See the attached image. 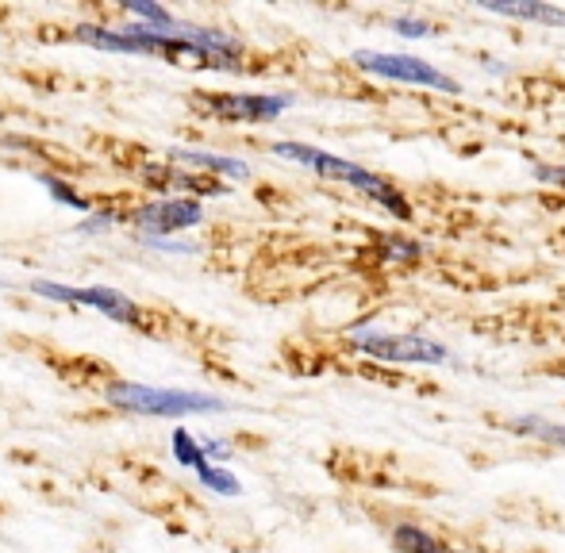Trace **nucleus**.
Returning a JSON list of instances; mask_svg holds the SVG:
<instances>
[{
	"label": "nucleus",
	"instance_id": "nucleus-1",
	"mask_svg": "<svg viewBox=\"0 0 565 553\" xmlns=\"http://www.w3.org/2000/svg\"><path fill=\"white\" fill-rule=\"evenodd\" d=\"M274 154L308 165V170H316L320 177H331V181H342V185L358 188V193H365L373 204L393 212L396 219H412V204L401 196V188L388 185V181L377 177V173L362 170V165L347 162V158H335V154H328V150H316V147H308V142H274Z\"/></svg>",
	"mask_w": 565,
	"mask_h": 553
},
{
	"label": "nucleus",
	"instance_id": "nucleus-2",
	"mask_svg": "<svg viewBox=\"0 0 565 553\" xmlns=\"http://www.w3.org/2000/svg\"><path fill=\"white\" fill-rule=\"evenodd\" d=\"M105 404L116 412L131 415H158V419H181V415H216L227 412V400L209 397V392H189V389H150V384L113 381L105 389Z\"/></svg>",
	"mask_w": 565,
	"mask_h": 553
},
{
	"label": "nucleus",
	"instance_id": "nucleus-3",
	"mask_svg": "<svg viewBox=\"0 0 565 553\" xmlns=\"http://www.w3.org/2000/svg\"><path fill=\"white\" fill-rule=\"evenodd\" d=\"M354 66L365 74H377L385 82H404V85H419V89H439V93H461V82H454L450 74H443L439 66L424 58H412V54H381V51H358Z\"/></svg>",
	"mask_w": 565,
	"mask_h": 553
},
{
	"label": "nucleus",
	"instance_id": "nucleus-4",
	"mask_svg": "<svg viewBox=\"0 0 565 553\" xmlns=\"http://www.w3.org/2000/svg\"><path fill=\"white\" fill-rule=\"evenodd\" d=\"M354 350L370 354L377 361H408V366H443L450 358V350L443 343L427 335H377V330H358L354 338Z\"/></svg>",
	"mask_w": 565,
	"mask_h": 553
},
{
	"label": "nucleus",
	"instance_id": "nucleus-5",
	"mask_svg": "<svg viewBox=\"0 0 565 553\" xmlns=\"http://www.w3.org/2000/svg\"><path fill=\"white\" fill-rule=\"evenodd\" d=\"M28 292L43 300H54V304H82L93 307V312L108 315L116 323H139V304L131 296L116 289H105V284H89V289H77V284H58V281H31Z\"/></svg>",
	"mask_w": 565,
	"mask_h": 553
},
{
	"label": "nucleus",
	"instance_id": "nucleus-6",
	"mask_svg": "<svg viewBox=\"0 0 565 553\" xmlns=\"http://www.w3.org/2000/svg\"><path fill=\"white\" fill-rule=\"evenodd\" d=\"M204 219V208L196 196H162L142 208H135L131 224L142 239H173V235L189 231Z\"/></svg>",
	"mask_w": 565,
	"mask_h": 553
},
{
	"label": "nucleus",
	"instance_id": "nucleus-7",
	"mask_svg": "<svg viewBox=\"0 0 565 553\" xmlns=\"http://www.w3.org/2000/svg\"><path fill=\"white\" fill-rule=\"evenodd\" d=\"M209 108L220 120L231 123H269L281 112H289L292 97H281V93H224V97H209Z\"/></svg>",
	"mask_w": 565,
	"mask_h": 553
},
{
	"label": "nucleus",
	"instance_id": "nucleus-8",
	"mask_svg": "<svg viewBox=\"0 0 565 553\" xmlns=\"http://www.w3.org/2000/svg\"><path fill=\"white\" fill-rule=\"evenodd\" d=\"M170 158L178 165H189V170H204V173H220V177H235V181L250 177V165H246L243 158H231V154H212V150L178 147V150H170Z\"/></svg>",
	"mask_w": 565,
	"mask_h": 553
},
{
	"label": "nucleus",
	"instance_id": "nucleus-9",
	"mask_svg": "<svg viewBox=\"0 0 565 553\" xmlns=\"http://www.w3.org/2000/svg\"><path fill=\"white\" fill-rule=\"evenodd\" d=\"M484 12L508 15V20H531V23H546V28H565V8L546 4V0H484Z\"/></svg>",
	"mask_w": 565,
	"mask_h": 553
},
{
	"label": "nucleus",
	"instance_id": "nucleus-10",
	"mask_svg": "<svg viewBox=\"0 0 565 553\" xmlns=\"http://www.w3.org/2000/svg\"><path fill=\"white\" fill-rule=\"evenodd\" d=\"M74 39H82V43L97 46V51H105V54H139V46H135L124 31L100 28V23H82V28H74Z\"/></svg>",
	"mask_w": 565,
	"mask_h": 553
},
{
	"label": "nucleus",
	"instance_id": "nucleus-11",
	"mask_svg": "<svg viewBox=\"0 0 565 553\" xmlns=\"http://www.w3.org/2000/svg\"><path fill=\"white\" fill-rule=\"evenodd\" d=\"M393 546L396 553H447V546H443L435 534H427L424 527H416V523H396Z\"/></svg>",
	"mask_w": 565,
	"mask_h": 553
},
{
	"label": "nucleus",
	"instance_id": "nucleus-12",
	"mask_svg": "<svg viewBox=\"0 0 565 553\" xmlns=\"http://www.w3.org/2000/svg\"><path fill=\"white\" fill-rule=\"evenodd\" d=\"M196 480H201L209 492H220V496H238V492H243V480H238L227 465H201V469H196Z\"/></svg>",
	"mask_w": 565,
	"mask_h": 553
},
{
	"label": "nucleus",
	"instance_id": "nucleus-13",
	"mask_svg": "<svg viewBox=\"0 0 565 553\" xmlns=\"http://www.w3.org/2000/svg\"><path fill=\"white\" fill-rule=\"evenodd\" d=\"M512 431L531 434V438H543V442H554V446H565V426L551 423V419H539V415H515V419H512Z\"/></svg>",
	"mask_w": 565,
	"mask_h": 553
},
{
	"label": "nucleus",
	"instance_id": "nucleus-14",
	"mask_svg": "<svg viewBox=\"0 0 565 553\" xmlns=\"http://www.w3.org/2000/svg\"><path fill=\"white\" fill-rule=\"evenodd\" d=\"M170 449H173V457H178V465H185V469H193V473L201 469V465H209V462H204L201 442H196L189 431H181V426L170 434Z\"/></svg>",
	"mask_w": 565,
	"mask_h": 553
},
{
	"label": "nucleus",
	"instance_id": "nucleus-15",
	"mask_svg": "<svg viewBox=\"0 0 565 553\" xmlns=\"http://www.w3.org/2000/svg\"><path fill=\"white\" fill-rule=\"evenodd\" d=\"M43 185H46V193H51L58 204H66V208H74V212H89V200H85V196L77 193L74 185H66L62 177H43Z\"/></svg>",
	"mask_w": 565,
	"mask_h": 553
},
{
	"label": "nucleus",
	"instance_id": "nucleus-16",
	"mask_svg": "<svg viewBox=\"0 0 565 553\" xmlns=\"http://www.w3.org/2000/svg\"><path fill=\"white\" fill-rule=\"evenodd\" d=\"M116 224H124V216L113 212V208H100V212H93L89 219H82V224H77V235H105L108 227H116Z\"/></svg>",
	"mask_w": 565,
	"mask_h": 553
},
{
	"label": "nucleus",
	"instance_id": "nucleus-17",
	"mask_svg": "<svg viewBox=\"0 0 565 553\" xmlns=\"http://www.w3.org/2000/svg\"><path fill=\"white\" fill-rule=\"evenodd\" d=\"M393 28H396V35H404V39H427V35H435L431 23L419 20V15H396Z\"/></svg>",
	"mask_w": 565,
	"mask_h": 553
},
{
	"label": "nucleus",
	"instance_id": "nucleus-18",
	"mask_svg": "<svg viewBox=\"0 0 565 553\" xmlns=\"http://www.w3.org/2000/svg\"><path fill=\"white\" fill-rule=\"evenodd\" d=\"M150 250H162V254H196V242L185 239H147Z\"/></svg>",
	"mask_w": 565,
	"mask_h": 553
},
{
	"label": "nucleus",
	"instance_id": "nucleus-19",
	"mask_svg": "<svg viewBox=\"0 0 565 553\" xmlns=\"http://www.w3.org/2000/svg\"><path fill=\"white\" fill-rule=\"evenodd\" d=\"M201 449H204V462H209V465H212V457H216V462H231V446H227V442H220V438H204Z\"/></svg>",
	"mask_w": 565,
	"mask_h": 553
},
{
	"label": "nucleus",
	"instance_id": "nucleus-20",
	"mask_svg": "<svg viewBox=\"0 0 565 553\" xmlns=\"http://www.w3.org/2000/svg\"><path fill=\"white\" fill-rule=\"evenodd\" d=\"M535 177L543 185H562L565 188V165H535Z\"/></svg>",
	"mask_w": 565,
	"mask_h": 553
}]
</instances>
